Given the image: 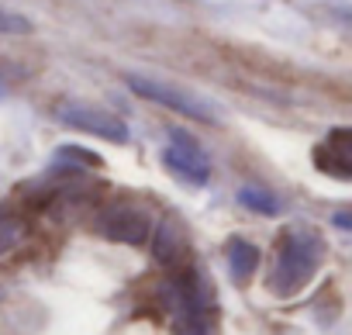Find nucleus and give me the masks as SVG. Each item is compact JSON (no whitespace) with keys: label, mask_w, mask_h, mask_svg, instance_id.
<instances>
[{"label":"nucleus","mask_w":352,"mask_h":335,"mask_svg":"<svg viewBox=\"0 0 352 335\" xmlns=\"http://www.w3.org/2000/svg\"><path fill=\"white\" fill-rule=\"evenodd\" d=\"M321 256H324V246H321L318 232H311V228L283 232L280 249H276V263H273V273H270V290L280 294V297L297 294L318 273Z\"/></svg>","instance_id":"f257e3e1"},{"label":"nucleus","mask_w":352,"mask_h":335,"mask_svg":"<svg viewBox=\"0 0 352 335\" xmlns=\"http://www.w3.org/2000/svg\"><path fill=\"white\" fill-rule=\"evenodd\" d=\"M128 87H131L138 97H145V100H152V104H159V107H169V111H176V114H187V118H194V121H204V125L218 121L214 104L204 100V97L194 94V90L173 87V83L152 80V76H138V73H128Z\"/></svg>","instance_id":"f03ea898"},{"label":"nucleus","mask_w":352,"mask_h":335,"mask_svg":"<svg viewBox=\"0 0 352 335\" xmlns=\"http://www.w3.org/2000/svg\"><path fill=\"white\" fill-rule=\"evenodd\" d=\"M56 118H59L63 125H69V128H76V131H87V135H97V138H104V142H114V145H124V142H128V125H124L118 114L104 111V107L63 100V104L56 107Z\"/></svg>","instance_id":"7ed1b4c3"},{"label":"nucleus","mask_w":352,"mask_h":335,"mask_svg":"<svg viewBox=\"0 0 352 335\" xmlns=\"http://www.w3.org/2000/svg\"><path fill=\"white\" fill-rule=\"evenodd\" d=\"M162 159H166V166L176 173V177H184L187 184H208V177H211V159H208V152L201 149V142L197 138H190L187 131H173L169 135V145H166V152H162Z\"/></svg>","instance_id":"20e7f679"},{"label":"nucleus","mask_w":352,"mask_h":335,"mask_svg":"<svg viewBox=\"0 0 352 335\" xmlns=\"http://www.w3.org/2000/svg\"><path fill=\"white\" fill-rule=\"evenodd\" d=\"M104 239L121 242V246H142L148 239V215L138 204H114L104 221H100Z\"/></svg>","instance_id":"39448f33"},{"label":"nucleus","mask_w":352,"mask_h":335,"mask_svg":"<svg viewBox=\"0 0 352 335\" xmlns=\"http://www.w3.org/2000/svg\"><path fill=\"white\" fill-rule=\"evenodd\" d=\"M318 170H324L328 177L349 180L352 177V131L349 128H335L314 152Z\"/></svg>","instance_id":"423d86ee"},{"label":"nucleus","mask_w":352,"mask_h":335,"mask_svg":"<svg viewBox=\"0 0 352 335\" xmlns=\"http://www.w3.org/2000/svg\"><path fill=\"white\" fill-rule=\"evenodd\" d=\"M155 259L162 266H180L187 259V232L176 218H162L155 228Z\"/></svg>","instance_id":"0eeeda50"},{"label":"nucleus","mask_w":352,"mask_h":335,"mask_svg":"<svg viewBox=\"0 0 352 335\" xmlns=\"http://www.w3.org/2000/svg\"><path fill=\"white\" fill-rule=\"evenodd\" d=\"M228 270L235 280H249L256 270H259V249L245 239H235L228 246Z\"/></svg>","instance_id":"6e6552de"},{"label":"nucleus","mask_w":352,"mask_h":335,"mask_svg":"<svg viewBox=\"0 0 352 335\" xmlns=\"http://www.w3.org/2000/svg\"><path fill=\"white\" fill-rule=\"evenodd\" d=\"M239 201H242V208L259 211V215H276V211L283 208L280 197L270 194V191H263V187H242V191H239Z\"/></svg>","instance_id":"1a4fd4ad"},{"label":"nucleus","mask_w":352,"mask_h":335,"mask_svg":"<svg viewBox=\"0 0 352 335\" xmlns=\"http://www.w3.org/2000/svg\"><path fill=\"white\" fill-rule=\"evenodd\" d=\"M32 32V21L8 11V8H0V35H28Z\"/></svg>","instance_id":"9d476101"},{"label":"nucleus","mask_w":352,"mask_h":335,"mask_svg":"<svg viewBox=\"0 0 352 335\" xmlns=\"http://www.w3.org/2000/svg\"><path fill=\"white\" fill-rule=\"evenodd\" d=\"M21 239V221L11 215H0V252H8Z\"/></svg>","instance_id":"9b49d317"},{"label":"nucleus","mask_w":352,"mask_h":335,"mask_svg":"<svg viewBox=\"0 0 352 335\" xmlns=\"http://www.w3.org/2000/svg\"><path fill=\"white\" fill-rule=\"evenodd\" d=\"M59 159H83V166H100V159H97L94 152H87V149H76V145H66V149H59Z\"/></svg>","instance_id":"f8f14e48"},{"label":"nucleus","mask_w":352,"mask_h":335,"mask_svg":"<svg viewBox=\"0 0 352 335\" xmlns=\"http://www.w3.org/2000/svg\"><path fill=\"white\" fill-rule=\"evenodd\" d=\"M0 94H4V83H0Z\"/></svg>","instance_id":"ddd939ff"}]
</instances>
